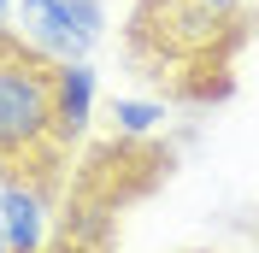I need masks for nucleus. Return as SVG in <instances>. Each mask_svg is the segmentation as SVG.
I'll list each match as a JSON object with an SVG mask.
<instances>
[{
  "mask_svg": "<svg viewBox=\"0 0 259 253\" xmlns=\"http://www.w3.org/2000/svg\"><path fill=\"white\" fill-rule=\"evenodd\" d=\"M236 24V12L212 0H142L136 6V59L153 65L147 77H165V65H200L212 59L218 35Z\"/></svg>",
  "mask_w": 259,
  "mask_h": 253,
  "instance_id": "nucleus-2",
  "label": "nucleus"
},
{
  "mask_svg": "<svg viewBox=\"0 0 259 253\" xmlns=\"http://www.w3.org/2000/svg\"><path fill=\"white\" fill-rule=\"evenodd\" d=\"M95 118V65L89 59H53V136L71 147Z\"/></svg>",
  "mask_w": 259,
  "mask_h": 253,
  "instance_id": "nucleus-4",
  "label": "nucleus"
},
{
  "mask_svg": "<svg viewBox=\"0 0 259 253\" xmlns=\"http://www.w3.org/2000/svg\"><path fill=\"white\" fill-rule=\"evenodd\" d=\"M112 124H118V136H153V130L165 124V106L159 100H112Z\"/></svg>",
  "mask_w": 259,
  "mask_h": 253,
  "instance_id": "nucleus-6",
  "label": "nucleus"
},
{
  "mask_svg": "<svg viewBox=\"0 0 259 253\" xmlns=\"http://www.w3.org/2000/svg\"><path fill=\"white\" fill-rule=\"evenodd\" d=\"M53 153V59L0 24V177H41Z\"/></svg>",
  "mask_w": 259,
  "mask_h": 253,
  "instance_id": "nucleus-1",
  "label": "nucleus"
},
{
  "mask_svg": "<svg viewBox=\"0 0 259 253\" xmlns=\"http://www.w3.org/2000/svg\"><path fill=\"white\" fill-rule=\"evenodd\" d=\"M0 230H6V247L12 253H41L48 200H41V183L35 177H18V171L0 177Z\"/></svg>",
  "mask_w": 259,
  "mask_h": 253,
  "instance_id": "nucleus-3",
  "label": "nucleus"
},
{
  "mask_svg": "<svg viewBox=\"0 0 259 253\" xmlns=\"http://www.w3.org/2000/svg\"><path fill=\"white\" fill-rule=\"evenodd\" d=\"M6 6H18V0H0V12H6Z\"/></svg>",
  "mask_w": 259,
  "mask_h": 253,
  "instance_id": "nucleus-7",
  "label": "nucleus"
},
{
  "mask_svg": "<svg viewBox=\"0 0 259 253\" xmlns=\"http://www.w3.org/2000/svg\"><path fill=\"white\" fill-rule=\"evenodd\" d=\"M18 6H24V24H30V41H35V48H53L59 59H82V53L95 48V41L77 30L71 0H18Z\"/></svg>",
  "mask_w": 259,
  "mask_h": 253,
  "instance_id": "nucleus-5",
  "label": "nucleus"
}]
</instances>
